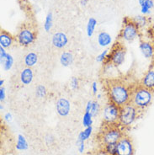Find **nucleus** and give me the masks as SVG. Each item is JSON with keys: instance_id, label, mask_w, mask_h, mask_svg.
<instances>
[{"instance_id": "f257e3e1", "label": "nucleus", "mask_w": 154, "mask_h": 155, "mask_svg": "<svg viewBox=\"0 0 154 155\" xmlns=\"http://www.w3.org/2000/svg\"><path fill=\"white\" fill-rule=\"evenodd\" d=\"M101 83L105 90L108 101H110L120 107L130 103L134 84L127 82L121 77L103 78Z\"/></svg>"}, {"instance_id": "f03ea898", "label": "nucleus", "mask_w": 154, "mask_h": 155, "mask_svg": "<svg viewBox=\"0 0 154 155\" xmlns=\"http://www.w3.org/2000/svg\"><path fill=\"white\" fill-rule=\"evenodd\" d=\"M154 93L150 89H146L140 84H134L131 91V96L130 103L133 105L140 111H143L149 107L153 100Z\"/></svg>"}, {"instance_id": "7ed1b4c3", "label": "nucleus", "mask_w": 154, "mask_h": 155, "mask_svg": "<svg viewBox=\"0 0 154 155\" xmlns=\"http://www.w3.org/2000/svg\"><path fill=\"white\" fill-rule=\"evenodd\" d=\"M125 135L123 127L119 124L103 123L100 132L98 134V140L101 146L106 144L117 143Z\"/></svg>"}, {"instance_id": "20e7f679", "label": "nucleus", "mask_w": 154, "mask_h": 155, "mask_svg": "<svg viewBox=\"0 0 154 155\" xmlns=\"http://www.w3.org/2000/svg\"><path fill=\"white\" fill-rule=\"evenodd\" d=\"M126 55V48L124 43L120 41H116L109 51L106 59L103 62V66L110 65L114 68H119L123 64Z\"/></svg>"}, {"instance_id": "39448f33", "label": "nucleus", "mask_w": 154, "mask_h": 155, "mask_svg": "<svg viewBox=\"0 0 154 155\" xmlns=\"http://www.w3.org/2000/svg\"><path fill=\"white\" fill-rule=\"evenodd\" d=\"M140 28L133 19L125 17L123 19V26L118 35V41L122 42H131L140 35Z\"/></svg>"}, {"instance_id": "423d86ee", "label": "nucleus", "mask_w": 154, "mask_h": 155, "mask_svg": "<svg viewBox=\"0 0 154 155\" xmlns=\"http://www.w3.org/2000/svg\"><path fill=\"white\" fill-rule=\"evenodd\" d=\"M37 37V30L31 24L24 23L19 28L15 36L16 42L21 47H27L33 44Z\"/></svg>"}, {"instance_id": "0eeeda50", "label": "nucleus", "mask_w": 154, "mask_h": 155, "mask_svg": "<svg viewBox=\"0 0 154 155\" xmlns=\"http://www.w3.org/2000/svg\"><path fill=\"white\" fill-rule=\"evenodd\" d=\"M140 111L131 103L120 107V112L119 124L125 129V128L131 127L135 122V120L138 118Z\"/></svg>"}, {"instance_id": "6e6552de", "label": "nucleus", "mask_w": 154, "mask_h": 155, "mask_svg": "<svg viewBox=\"0 0 154 155\" xmlns=\"http://www.w3.org/2000/svg\"><path fill=\"white\" fill-rule=\"evenodd\" d=\"M120 107L116 104L108 101L105 105L103 112L104 122L109 124H117L119 123Z\"/></svg>"}, {"instance_id": "1a4fd4ad", "label": "nucleus", "mask_w": 154, "mask_h": 155, "mask_svg": "<svg viewBox=\"0 0 154 155\" xmlns=\"http://www.w3.org/2000/svg\"><path fill=\"white\" fill-rule=\"evenodd\" d=\"M117 155H134V147L131 137L124 135L116 143Z\"/></svg>"}, {"instance_id": "9d476101", "label": "nucleus", "mask_w": 154, "mask_h": 155, "mask_svg": "<svg viewBox=\"0 0 154 155\" xmlns=\"http://www.w3.org/2000/svg\"><path fill=\"white\" fill-rule=\"evenodd\" d=\"M139 84L146 89H150L154 93V62L149 67V68L146 70L143 77L139 81Z\"/></svg>"}, {"instance_id": "9b49d317", "label": "nucleus", "mask_w": 154, "mask_h": 155, "mask_svg": "<svg viewBox=\"0 0 154 155\" xmlns=\"http://www.w3.org/2000/svg\"><path fill=\"white\" fill-rule=\"evenodd\" d=\"M139 47L144 58L146 59H152L154 58V45L150 41L141 40Z\"/></svg>"}, {"instance_id": "f8f14e48", "label": "nucleus", "mask_w": 154, "mask_h": 155, "mask_svg": "<svg viewBox=\"0 0 154 155\" xmlns=\"http://www.w3.org/2000/svg\"><path fill=\"white\" fill-rule=\"evenodd\" d=\"M70 109H71V105H70V102L65 98H60L56 104V110L57 112L60 116H67L70 112Z\"/></svg>"}, {"instance_id": "ddd939ff", "label": "nucleus", "mask_w": 154, "mask_h": 155, "mask_svg": "<svg viewBox=\"0 0 154 155\" xmlns=\"http://www.w3.org/2000/svg\"><path fill=\"white\" fill-rule=\"evenodd\" d=\"M15 36L10 34L8 31L2 30L0 33V47L4 48H9L15 42Z\"/></svg>"}, {"instance_id": "4468645a", "label": "nucleus", "mask_w": 154, "mask_h": 155, "mask_svg": "<svg viewBox=\"0 0 154 155\" xmlns=\"http://www.w3.org/2000/svg\"><path fill=\"white\" fill-rule=\"evenodd\" d=\"M67 35L62 33V32H57L53 35L52 36V44L55 47L62 49L63 47H66V45L67 44Z\"/></svg>"}, {"instance_id": "2eb2a0df", "label": "nucleus", "mask_w": 154, "mask_h": 155, "mask_svg": "<svg viewBox=\"0 0 154 155\" xmlns=\"http://www.w3.org/2000/svg\"><path fill=\"white\" fill-rule=\"evenodd\" d=\"M33 78H34V74L31 68H25L20 73V81L25 85H28L31 84Z\"/></svg>"}, {"instance_id": "dca6fc26", "label": "nucleus", "mask_w": 154, "mask_h": 155, "mask_svg": "<svg viewBox=\"0 0 154 155\" xmlns=\"http://www.w3.org/2000/svg\"><path fill=\"white\" fill-rule=\"evenodd\" d=\"M98 43L100 47H108L111 43V36L107 32H100L98 35Z\"/></svg>"}, {"instance_id": "f3484780", "label": "nucleus", "mask_w": 154, "mask_h": 155, "mask_svg": "<svg viewBox=\"0 0 154 155\" xmlns=\"http://www.w3.org/2000/svg\"><path fill=\"white\" fill-rule=\"evenodd\" d=\"M37 61H38V57L35 52H29L24 59V62L27 68H31L35 65Z\"/></svg>"}, {"instance_id": "a211bd4d", "label": "nucleus", "mask_w": 154, "mask_h": 155, "mask_svg": "<svg viewBox=\"0 0 154 155\" xmlns=\"http://www.w3.org/2000/svg\"><path fill=\"white\" fill-rule=\"evenodd\" d=\"M60 62L63 67H69L73 62V56L69 51H65L61 55Z\"/></svg>"}, {"instance_id": "6ab92c4d", "label": "nucleus", "mask_w": 154, "mask_h": 155, "mask_svg": "<svg viewBox=\"0 0 154 155\" xmlns=\"http://www.w3.org/2000/svg\"><path fill=\"white\" fill-rule=\"evenodd\" d=\"M93 132V127H86L84 130L82 131L79 134H78V137H77V145L80 143H83V142H85L86 140H88L89 138L90 135L92 134Z\"/></svg>"}, {"instance_id": "aec40b11", "label": "nucleus", "mask_w": 154, "mask_h": 155, "mask_svg": "<svg viewBox=\"0 0 154 155\" xmlns=\"http://www.w3.org/2000/svg\"><path fill=\"white\" fill-rule=\"evenodd\" d=\"M29 145L25 136L22 134H19L18 135V138H17V143H16V149L19 150V151H25V150H27Z\"/></svg>"}, {"instance_id": "412c9836", "label": "nucleus", "mask_w": 154, "mask_h": 155, "mask_svg": "<svg viewBox=\"0 0 154 155\" xmlns=\"http://www.w3.org/2000/svg\"><path fill=\"white\" fill-rule=\"evenodd\" d=\"M101 151L105 155H117L116 153V143L106 144L101 146Z\"/></svg>"}, {"instance_id": "4be33fe9", "label": "nucleus", "mask_w": 154, "mask_h": 155, "mask_svg": "<svg viewBox=\"0 0 154 155\" xmlns=\"http://www.w3.org/2000/svg\"><path fill=\"white\" fill-rule=\"evenodd\" d=\"M97 20L94 18H90L87 25V35L89 37H91L94 32V29L96 26Z\"/></svg>"}, {"instance_id": "5701e85b", "label": "nucleus", "mask_w": 154, "mask_h": 155, "mask_svg": "<svg viewBox=\"0 0 154 155\" xmlns=\"http://www.w3.org/2000/svg\"><path fill=\"white\" fill-rule=\"evenodd\" d=\"M2 64H3V68H4V71H8V70L11 69L13 64H14V58H13L11 55L8 53L6 58L4 59V62H2Z\"/></svg>"}, {"instance_id": "b1692460", "label": "nucleus", "mask_w": 154, "mask_h": 155, "mask_svg": "<svg viewBox=\"0 0 154 155\" xmlns=\"http://www.w3.org/2000/svg\"><path fill=\"white\" fill-rule=\"evenodd\" d=\"M93 117L92 114L90 112H87L85 111L84 117H83V125L85 128L89 127H92L93 124Z\"/></svg>"}, {"instance_id": "393cba45", "label": "nucleus", "mask_w": 154, "mask_h": 155, "mask_svg": "<svg viewBox=\"0 0 154 155\" xmlns=\"http://www.w3.org/2000/svg\"><path fill=\"white\" fill-rule=\"evenodd\" d=\"M133 20L135 21L136 24L138 25L140 29L144 27V26H146V24H147V19H146V17H145V16H136L135 18L133 19Z\"/></svg>"}, {"instance_id": "a878e982", "label": "nucleus", "mask_w": 154, "mask_h": 155, "mask_svg": "<svg viewBox=\"0 0 154 155\" xmlns=\"http://www.w3.org/2000/svg\"><path fill=\"white\" fill-rule=\"evenodd\" d=\"M142 7V13L146 15V14H149V10L153 7V1L152 0H147L146 1L143 5H141Z\"/></svg>"}, {"instance_id": "bb28decb", "label": "nucleus", "mask_w": 154, "mask_h": 155, "mask_svg": "<svg viewBox=\"0 0 154 155\" xmlns=\"http://www.w3.org/2000/svg\"><path fill=\"white\" fill-rule=\"evenodd\" d=\"M52 26V14L51 13H48V15H46V21H45V25H44V28L46 32L50 31Z\"/></svg>"}, {"instance_id": "cd10ccee", "label": "nucleus", "mask_w": 154, "mask_h": 155, "mask_svg": "<svg viewBox=\"0 0 154 155\" xmlns=\"http://www.w3.org/2000/svg\"><path fill=\"white\" fill-rule=\"evenodd\" d=\"M46 87L41 84H39L35 88V95L38 98H43L46 96Z\"/></svg>"}, {"instance_id": "c85d7f7f", "label": "nucleus", "mask_w": 154, "mask_h": 155, "mask_svg": "<svg viewBox=\"0 0 154 155\" xmlns=\"http://www.w3.org/2000/svg\"><path fill=\"white\" fill-rule=\"evenodd\" d=\"M100 110V105L99 104V102L97 101H93V105L92 108H91V110H90V113L92 114L93 116H97Z\"/></svg>"}, {"instance_id": "c756f323", "label": "nucleus", "mask_w": 154, "mask_h": 155, "mask_svg": "<svg viewBox=\"0 0 154 155\" xmlns=\"http://www.w3.org/2000/svg\"><path fill=\"white\" fill-rule=\"evenodd\" d=\"M109 51L110 50H104V51H102L100 54H99L96 57V61L99 62H104V60L106 59L107 56L109 54Z\"/></svg>"}, {"instance_id": "7c9ffc66", "label": "nucleus", "mask_w": 154, "mask_h": 155, "mask_svg": "<svg viewBox=\"0 0 154 155\" xmlns=\"http://www.w3.org/2000/svg\"><path fill=\"white\" fill-rule=\"evenodd\" d=\"M70 84H71V87H72L73 89H77L78 88V86H79V82H78L77 78L76 77H73L71 78Z\"/></svg>"}, {"instance_id": "2f4dec72", "label": "nucleus", "mask_w": 154, "mask_h": 155, "mask_svg": "<svg viewBox=\"0 0 154 155\" xmlns=\"http://www.w3.org/2000/svg\"><path fill=\"white\" fill-rule=\"evenodd\" d=\"M8 53L6 52L5 51V48H4L3 47H0V60H1V63L4 62V60L6 58Z\"/></svg>"}, {"instance_id": "473e14b6", "label": "nucleus", "mask_w": 154, "mask_h": 155, "mask_svg": "<svg viewBox=\"0 0 154 155\" xmlns=\"http://www.w3.org/2000/svg\"><path fill=\"white\" fill-rule=\"evenodd\" d=\"M45 141H46L47 145H51V144H52L54 143V137L51 135H47L45 137Z\"/></svg>"}, {"instance_id": "72a5a7b5", "label": "nucleus", "mask_w": 154, "mask_h": 155, "mask_svg": "<svg viewBox=\"0 0 154 155\" xmlns=\"http://www.w3.org/2000/svg\"><path fill=\"white\" fill-rule=\"evenodd\" d=\"M5 97H6V94H5L4 87H0V101L3 102L5 100Z\"/></svg>"}, {"instance_id": "f704fd0d", "label": "nucleus", "mask_w": 154, "mask_h": 155, "mask_svg": "<svg viewBox=\"0 0 154 155\" xmlns=\"http://www.w3.org/2000/svg\"><path fill=\"white\" fill-rule=\"evenodd\" d=\"M77 147H78V151L80 153H83L84 152L85 149V143L84 142H83V143H80L77 144Z\"/></svg>"}, {"instance_id": "c9c22d12", "label": "nucleus", "mask_w": 154, "mask_h": 155, "mask_svg": "<svg viewBox=\"0 0 154 155\" xmlns=\"http://www.w3.org/2000/svg\"><path fill=\"white\" fill-rule=\"evenodd\" d=\"M92 105H93V101H88V103H87V105H86V108H85V111H87V112H90L91 108H92Z\"/></svg>"}, {"instance_id": "e433bc0d", "label": "nucleus", "mask_w": 154, "mask_h": 155, "mask_svg": "<svg viewBox=\"0 0 154 155\" xmlns=\"http://www.w3.org/2000/svg\"><path fill=\"white\" fill-rule=\"evenodd\" d=\"M92 90L93 94H98V87H97V82H93L92 84Z\"/></svg>"}, {"instance_id": "4c0bfd02", "label": "nucleus", "mask_w": 154, "mask_h": 155, "mask_svg": "<svg viewBox=\"0 0 154 155\" xmlns=\"http://www.w3.org/2000/svg\"><path fill=\"white\" fill-rule=\"evenodd\" d=\"M12 118H13V116H12L11 113L8 112L4 115V119L7 120V121H11Z\"/></svg>"}, {"instance_id": "58836bf2", "label": "nucleus", "mask_w": 154, "mask_h": 155, "mask_svg": "<svg viewBox=\"0 0 154 155\" xmlns=\"http://www.w3.org/2000/svg\"><path fill=\"white\" fill-rule=\"evenodd\" d=\"M88 3V0H81L82 5H86V4Z\"/></svg>"}, {"instance_id": "ea45409f", "label": "nucleus", "mask_w": 154, "mask_h": 155, "mask_svg": "<svg viewBox=\"0 0 154 155\" xmlns=\"http://www.w3.org/2000/svg\"><path fill=\"white\" fill-rule=\"evenodd\" d=\"M146 1H147V0H139V4H140V5H143Z\"/></svg>"}, {"instance_id": "a19ab883", "label": "nucleus", "mask_w": 154, "mask_h": 155, "mask_svg": "<svg viewBox=\"0 0 154 155\" xmlns=\"http://www.w3.org/2000/svg\"><path fill=\"white\" fill-rule=\"evenodd\" d=\"M4 81L3 80V79H1V80H0V87H3V84H4Z\"/></svg>"}, {"instance_id": "79ce46f5", "label": "nucleus", "mask_w": 154, "mask_h": 155, "mask_svg": "<svg viewBox=\"0 0 154 155\" xmlns=\"http://www.w3.org/2000/svg\"><path fill=\"white\" fill-rule=\"evenodd\" d=\"M97 99L98 100H100V99H101V94H97Z\"/></svg>"}, {"instance_id": "37998d69", "label": "nucleus", "mask_w": 154, "mask_h": 155, "mask_svg": "<svg viewBox=\"0 0 154 155\" xmlns=\"http://www.w3.org/2000/svg\"><path fill=\"white\" fill-rule=\"evenodd\" d=\"M86 155H97L96 153H88Z\"/></svg>"}, {"instance_id": "c03bdc74", "label": "nucleus", "mask_w": 154, "mask_h": 155, "mask_svg": "<svg viewBox=\"0 0 154 155\" xmlns=\"http://www.w3.org/2000/svg\"><path fill=\"white\" fill-rule=\"evenodd\" d=\"M3 109H4V107H3V105H1V106H0V110H3Z\"/></svg>"}]
</instances>
